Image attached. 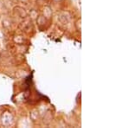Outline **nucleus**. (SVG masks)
Returning <instances> with one entry per match:
<instances>
[]
</instances>
